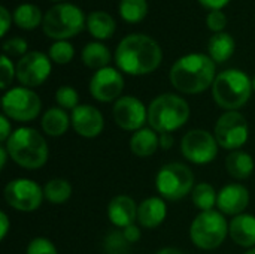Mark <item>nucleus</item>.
Returning a JSON list of instances; mask_svg holds the SVG:
<instances>
[{"label": "nucleus", "mask_w": 255, "mask_h": 254, "mask_svg": "<svg viewBox=\"0 0 255 254\" xmlns=\"http://www.w3.org/2000/svg\"><path fill=\"white\" fill-rule=\"evenodd\" d=\"M87 24L84 12L72 3H60L46 10L42 21L43 33L48 37L64 40L76 36Z\"/></svg>", "instance_id": "6"}, {"label": "nucleus", "mask_w": 255, "mask_h": 254, "mask_svg": "<svg viewBox=\"0 0 255 254\" xmlns=\"http://www.w3.org/2000/svg\"><path fill=\"white\" fill-rule=\"evenodd\" d=\"M10 135H12V130H10L9 118L6 115H0V142L6 144Z\"/></svg>", "instance_id": "39"}, {"label": "nucleus", "mask_w": 255, "mask_h": 254, "mask_svg": "<svg viewBox=\"0 0 255 254\" xmlns=\"http://www.w3.org/2000/svg\"><path fill=\"white\" fill-rule=\"evenodd\" d=\"M208 49H209V57L215 63H224L233 55L236 49V43L229 33L221 31V33H215L209 39Z\"/></svg>", "instance_id": "24"}, {"label": "nucleus", "mask_w": 255, "mask_h": 254, "mask_svg": "<svg viewBox=\"0 0 255 254\" xmlns=\"http://www.w3.org/2000/svg\"><path fill=\"white\" fill-rule=\"evenodd\" d=\"M160 147V135L151 127H142L130 138V150L137 157H149Z\"/></svg>", "instance_id": "21"}, {"label": "nucleus", "mask_w": 255, "mask_h": 254, "mask_svg": "<svg viewBox=\"0 0 255 254\" xmlns=\"http://www.w3.org/2000/svg\"><path fill=\"white\" fill-rule=\"evenodd\" d=\"M248 121L239 111H226L214 127V136L224 150L236 151L248 141Z\"/></svg>", "instance_id": "10"}, {"label": "nucleus", "mask_w": 255, "mask_h": 254, "mask_svg": "<svg viewBox=\"0 0 255 254\" xmlns=\"http://www.w3.org/2000/svg\"><path fill=\"white\" fill-rule=\"evenodd\" d=\"M199 1L200 4H203L211 10H221V7H224L230 0H199Z\"/></svg>", "instance_id": "41"}, {"label": "nucleus", "mask_w": 255, "mask_h": 254, "mask_svg": "<svg viewBox=\"0 0 255 254\" xmlns=\"http://www.w3.org/2000/svg\"><path fill=\"white\" fill-rule=\"evenodd\" d=\"M123 235L128 244H134L140 240V229L136 225H130L123 231Z\"/></svg>", "instance_id": "38"}, {"label": "nucleus", "mask_w": 255, "mask_h": 254, "mask_svg": "<svg viewBox=\"0 0 255 254\" xmlns=\"http://www.w3.org/2000/svg\"><path fill=\"white\" fill-rule=\"evenodd\" d=\"M155 187L163 199H184L194 189V174L184 163H167L158 171L155 177Z\"/></svg>", "instance_id": "8"}, {"label": "nucleus", "mask_w": 255, "mask_h": 254, "mask_svg": "<svg viewBox=\"0 0 255 254\" xmlns=\"http://www.w3.org/2000/svg\"><path fill=\"white\" fill-rule=\"evenodd\" d=\"M72 120L63 108H49L42 117V130L45 135L57 138L63 136L70 126Z\"/></svg>", "instance_id": "22"}, {"label": "nucleus", "mask_w": 255, "mask_h": 254, "mask_svg": "<svg viewBox=\"0 0 255 254\" xmlns=\"http://www.w3.org/2000/svg\"><path fill=\"white\" fill-rule=\"evenodd\" d=\"M81 58L87 67L100 70L103 67H108L109 61H111V52H109L108 46H105L103 43L90 42L84 46Z\"/></svg>", "instance_id": "26"}, {"label": "nucleus", "mask_w": 255, "mask_h": 254, "mask_svg": "<svg viewBox=\"0 0 255 254\" xmlns=\"http://www.w3.org/2000/svg\"><path fill=\"white\" fill-rule=\"evenodd\" d=\"M13 21L19 28L33 30L43 21V16H42L40 9L37 6H34L31 3H24V4H19L15 9Z\"/></svg>", "instance_id": "28"}, {"label": "nucleus", "mask_w": 255, "mask_h": 254, "mask_svg": "<svg viewBox=\"0 0 255 254\" xmlns=\"http://www.w3.org/2000/svg\"><path fill=\"white\" fill-rule=\"evenodd\" d=\"M229 235L235 244L253 249L255 246V216L239 214L229 225Z\"/></svg>", "instance_id": "20"}, {"label": "nucleus", "mask_w": 255, "mask_h": 254, "mask_svg": "<svg viewBox=\"0 0 255 254\" xmlns=\"http://www.w3.org/2000/svg\"><path fill=\"white\" fill-rule=\"evenodd\" d=\"M215 61L205 54H187L170 69L172 85L184 94H199L215 81Z\"/></svg>", "instance_id": "2"}, {"label": "nucleus", "mask_w": 255, "mask_h": 254, "mask_svg": "<svg viewBox=\"0 0 255 254\" xmlns=\"http://www.w3.org/2000/svg\"><path fill=\"white\" fill-rule=\"evenodd\" d=\"M112 112L117 126L128 132L140 130L148 121V108L134 96L120 97L115 102Z\"/></svg>", "instance_id": "14"}, {"label": "nucleus", "mask_w": 255, "mask_h": 254, "mask_svg": "<svg viewBox=\"0 0 255 254\" xmlns=\"http://www.w3.org/2000/svg\"><path fill=\"white\" fill-rule=\"evenodd\" d=\"M3 196L10 208L22 213L36 211L45 199L43 189L28 178H16L9 181L4 187Z\"/></svg>", "instance_id": "11"}, {"label": "nucleus", "mask_w": 255, "mask_h": 254, "mask_svg": "<svg viewBox=\"0 0 255 254\" xmlns=\"http://www.w3.org/2000/svg\"><path fill=\"white\" fill-rule=\"evenodd\" d=\"M229 234V225L220 211H202L190 226V238L200 250L218 249Z\"/></svg>", "instance_id": "7"}, {"label": "nucleus", "mask_w": 255, "mask_h": 254, "mask_svg": "<svg viewBox=\"0 0 255 254\" xmlns=\"http://www.w3.org/2000/svg\"><path fill=\"white\" fill-rule=\"evenodd\" d=\"M173 135L172 133H160V148L163 150H170L173 147Z\"/></svg>", "instance_id": "43"}, {"label": "nucleus", "mask_w": 255, "mask_h": 254, "mask_svg": "<svg viewBox=\"0 0 255 254\" xmlns=\"http://www.w3.org/2000/svg\"><path fill=\"white\" fill-rule=\"evenodd\" d=\"M250 204V192L245 186L233 183L224 186L218 192L217 207L224 216H239L244 214Z\"/></svg>", "instance_id": "17"}, {"label": "nucleus", "mask_w": 255, "mask_h": 254, "mask_svg": "<svg viewBox=\"0 0 255 254\" xmlns=\"http://www.w3.org/2000/svg\"><path fill=\"white\" fill-rule=\"evenodd\" d=\"M9 217L6 216V213H0V240H4L7 232H9Z\"/></svg>", "instance_id": "42"}, {"label": "nucleus", "mask_w": 255, "mask_h": 254, "mask_svg": "<svg viewBox=\"0 0 255 254\" xmlns=\"http://www.w3.org/2000/svg\"><path fill=\"white\" fill-rule=\"evenodd\" d=\"M9 157L21 168L33 171L42 168L49 156L45 138L31 127H19L12 132L4 144Z\"/></svg>", "instance_id": "3"}, {"label": "nucleus", "mask_w": 255, "mask_h": 254, "mask_svg": "<svg viewBox=\"0 0 255 254\" xmlns=\"http://www.w3.org/2000/svg\"><path fill=\"white\" fill-rule=\"evenodd\" d=\"M218 147L215 136L203 129L187 132L181 141L182 156L194 165H208L214 162L218 154Z\"/></svg>", "instance_id": "12"}, {"label": "nucleus", "mask_w": 255, "mask_h": 254, "mask_svg": "<svg viewBox=\"0 0 255 254\" xmlns=\"http://www.w3.org/2000/svg\"><path fill=\"white\" fill-rule=\"evenodd\" d=\"M108 217L114 226L126 229L137 220V205L130 196L118 195L108 205Z\"/></svg>", "instance_id": "18"}, {"label": "nucleus", "mask_w": 255, "mask_h": 254, "mask_svg": "<svg viewBox=\"0 0 255 254\" xmlns=\"http://www.w3.org/2000/svg\"><path fill=\"white\" fill-rule=\"evenodd\" d=\"M206 21H208V27L217 33H221L227 25V16L223 10H211Z\"/></svg>", "instance_id": "37"}, {"label": "nucleus", "mask_w": 255, "mask_h": 254, "mask_svg": "<svg viewBox=\"0 0 255 254\" xmlns=\"http://www.w3.org/2000/svg\"><path fill=\"white\" fill-rule=\"evenodd\" d=\"M72 127L82 138H96L103 132L105 120L102 112L91 105H79L72 111Z\"/></svg>", "instance_id": "16"}, {"label": "nucleus", "mask_w": 255, "mask_h": 254, "mask_svg": "<svg viewBox=\"0 0 255 254\" xmlns=\"http://www.w3.org/2000/svg\"><path fill=\"white\" fill-rule=\"evenodd\" d=\"M217 198H218V193L208 183H200V184L194 186V189L191 192L193 204L196 205V208L200 210V213L212 211L214 207L217 205Z\"/></svg>", "instance_id": "29"}, {"label": "nucleus", "mask_w": 255, "mask_h": 254, "mask_svg": "<svg viewBox=\"0 0 255 254\" xmlns=\"http://www.w3.org/2000/svg\"><path fill=\"white\" fill-rule=\"evenodd\" d=\"M51 73V58L40 52L31 51L16 63V79L22 87L34 88L42 85Z\"/></svg>", "instance_id": "13"}, {"label": "nucleus", "mask_w": 255, "mask_h": 254, "mask_svg": "<svg viewBox=\"0 0 255 254\" xmlns=\"http://www.w3.org/2000/svg\"><path fill=\"white\" fill-rule=\"evenodd\" d=\"M157 254H184L181 250H178V249H173V247H164V249H161L160 252Z\"/></svg>", "instance_id": "45"}, {"label": "nucleus", "mask_w": 255, "mask_h": 254, "mask_svg": "<svg viewBox=\"0 0 255 254\" xmlns=\"http://www.w3.org/2000/svg\"><path fill=\"white\" fill-rule=\"evenodd\" d=\"M188 118L190 105L178 94H161L148 106V123L157 133H172L181 129Z\"/></svg>", "instance_id": "4"}, {"label": "nucleus", "mask_w": 255, "mask_h": 254, "mask_svg": "<svg viewBox=\"0 0 255 254\" xmlns=\"http://www.w3.org/2000/svg\"><path fill=\"white\" fill-rule=\"evenodd\" d=\"M226 169L227 172L236 180H247L254 172V160L245 151L236 150L232 151L226 159Z\"/></svg>", "instance_id": "23"}, {"label": "nucleus", "mask_w": 255, "mask_h": 254, "mask_svg": "<svg viewBox=\"0 0 255 254\" xmlns=\"http://www.w3.org/2000/svg\"><path fill=\"white\" fill-rule=\"evenodd\" d=\"M148 13L146 0H121L120 1V15L126 22H140Z\"/></svg>", "instance_id": "30"}, {"label": "nucleus", "mask_w": 255, "mask_h": 254, "mask_svg": "<svg viewBox=\"0 0 255 254\" xmlns=\"http://www.w3.org/2000/svg\"><path fill=\"white\" fill-rule=\"evenodd\" d=\"M27 42L21 37H12L3 43V52L4 55H12V57H19L25 55L27 52Z\"/></svg>", "instance_id": "36"}, {"label": "nucleus", "mask_w": 255, "mask_h": 254, "mask_svg": "<svg viewBox=\"0 0 255 254\" xmlns=\"http://www.w3.org/2000/svg\"><path fill=\"white\" fill-rule=\"evenodd\" d=\"M0 15H1V31H0V36L3 37L6 33H7V28H9V24H10V13L7 12V9L4 6L0 7Z\"/></svg>", "instance_id": "40"}, {"label": "nucleus", "mask_w": 255, "mask_h": 254, "mask_svg": "<svg viewBox=\"0 0 255 254\" xmlns=\"http://www.w3.org/2000/svg\"><path fill=\"white\" fill-rule=\"evenodd\" d=\"M55 102L60 105V108L73 111L76 106H79L78 105V102H79L78 91L70 85H63L55 91Z\"/></svg>", "instance_id": "32"}, {"label": "nucleus", "mask_w": 255, "mask_h": 254, "mask_svg": "<svg viewBox=\"0 0 255 254\" xmlns=\"http://www.w3.org/2000/svg\"><path fill=\"white\" fill-rule=\"evenodd\" d=\"M3 115L18 123L33 121L42 109L39 96L27 87H13L1 97Z\"/></svg>", "instance_id": "9"}, {"label": "nucleus", "mask_w": 255, "mask_h": 254, "mask_svg": "<svg viewBox=\"0 0 255 254\" xmlns=\"http://www.w3.org/2000/svg\"><path fill=\"white\" fill-rule=\"evenodd\" d=\"M253 88H254V91H255V75H254V78H253Z\"/></svg>", "instance_id": "47"}, {"label": "nucleus", "mask_w": 255, "mask_h": 254, "mask_svg": "<svg viewBox=\"0 0 255 254\" xmlns=\"http://www.w3.org/2000/svg\"><path fill=\"white\" fill-rule=\"evenodd\" d=\"M87 27L91 36H94L96 39H108L114 34L117 24L109 13L103 10H96L87 16Z\"/></svg>", "instance_id": "25"}, {"label": "nucleus", "mask_w": 255, "mask_h": 254, "mask_svg": "<svg viewBox=\"0 0 255 254\" xmlns=\"http://www.w3.org/2000/svg\"><path fill=\"white\" fill-rule=\"evenodd\" d=\"M253 90V81L245 72L227 69L217 75L212 84V97L220 108L236 111L250 100Z\"/></svg>", "instance_id": "5"}, {"label": "nucleus", "mask_w": 255, "mask_h": 254, "mask_svg": "<svg viewBox=\"0 0 255 254\" xmlns=\"http://www.w3.org/2000/svg\"><path fill=\"white\" fill-rule=\"evenodd\" d=\"M245 254H255V249H250V250H248Z\"/></svg>", "instance_id": "46"}, {"label": "nucleus", "mask_w": 255, "mask_h": 254, "mask_svg": "<svg viewBox=\"0 0 255 254\" xmlns=\"http://www.w3.org/2000/svg\"><path fill=\"white\" fill-rule=\"evenodd\" d=\"M0 69H1V75H0V88L1 90H6L10 84H12V79L13 76L16 75V67L12 64L10 58L7 55H1L0 58Z\"/></svg>", "instance_id": "33"}, {"label": "nucleus", "mask_w": 255, "mask_h": 254, "mask_svg": "<svg viewBox=\"0 0 255 254\" xmlns=\"http://www.w3.org/2000/svg\"><path fill=\"white\" fill-rule=\"evenodd\" d=\"M167 216V207L163 198H148L137 205V222L146 229L158 228Z\"/></svg>", "instance_id": "19"}, {"label": "nucleus", "mask_w": 255, "mask_h": 254, "mask_svg": "<svg viewBox=\"0 0 255 254\" xmlns=\"http://www.w3.org/2000/svg\"><path fill=\"white\" fill-rule=\"evenodd\" d=\"M43 196L51 204H64L72 196V186L64 178H52L43 186Z\"/></svg>", "instance_id": "27"}, {"label": "nucleus", "mask_w": 255, "mask_h": 254, "mask_svg": "<svg viewBox=\"0 0 255 254\" xmlns=\"http://www.w3.org/2000/svg\"><path fill=\"white\" fill-rule=\"evenodd\" d=\"M163 58L160 45L145 34L126 36L115 51V63L128 75H148L154 72Z\"/></svg>", "instance_id": "1"}, {"label": "nucleus", "mask_w": 255, "mask_h": 254, "mask_svg": "<svg viewBox=\"0 0 255 254\" xmlns=\"http://www.w3.org/2000/svg\"><path fill=\"white\" fill-rule=\"evenodd\" d=\"M52 1H60V0H52Z\"/></svg>", "instance_id": "48"}, {"label": "nucleus", "mask_w": 255, "mask_h": 254, "mask_svg": "<svg viewBox=\"0 0 255 254\" xmlns=\"http://www.w3.org/2000/svg\"><path fill=\"white\" fill-rule=\"evenodd\" d=\"M27 254H58L55 246L48 238H34L27 247Z\"/></svg>", "instance_id": "34"}, {"label": "nucleus", "mask_w": 255, "mask_h": 254, "mask_svg": "<svg viewBox=\"0 0 255 254\" xmlns=\"http://www.w3.org/2000/svg\"><path fill=\"white\" fill-rule=\"evenodd\" d=\"M7 157H9V153H7V150H6V147L1 145V147H0V168H1V169L6 166Z\"/></svg>", "instance_id": "44"}, {"label": "nucleus", "mask_w": 255, "mask_h": 254, "mask_svg": "<svg viewBox=\"0 0 255 254\" xmlns=\"http://www.w3.org/2000/svg\"><path fill=\"white\" fill-rule=\"evenodd\" d=\"M124 88V78L120 70L114 67H103L97 70L90 81L91 96L103 103L117 102Z\"/></svg>", "instance_id": "15"}, {"label": "nucleus", "mask_w": 255, "mask_h": 254, "mask_svg": "<svg viewBox=\"0 0 255 254\" xmlns=\"http://www.w3.org/2000/svg\"><path fill=\"white\" fill-rule=\"evenodd\" d=\"M48 55L57 64H67L69 61H72L75 55V49L72 43H69L67 40H57L55 43L51 45Z\"/></svg>", "instance_id": "31"}, {"label": "nucleus", "mask_w": 255, "mask_h": 254, "mask_svg": "<svg viewBox=\"0 0 255 254\" xmlns=\"http://www.w3.org/2000/svg\"><path fill=\"white\" fill-rule=\"evenodd\" d=\"M127 241L123 232H112L106 238V250L109 254H123L127 249Z\"/></svg>", "instance_id": "35"}]
</instances>
